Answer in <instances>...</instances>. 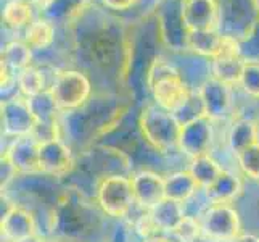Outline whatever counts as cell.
<instances>
[{"mask_svg":"<svg viewBox=\"0 0 259 242\" xmlns=\"http://www.w3.org/2000/svg\"><path fill=\"white\" fill-rule=\"evenodd\" d=\"M166 183V199H171L176 202H187L196 194L200 189V184L192 176V173L187 171H176L171 173L167 178H164Z\"/></svg>","mask_w":259,"mask_h":242,"instance_id":"obj_23","label":"cell"},{"mask_svg":"<svg viewBox=\"0 0 259 242\" xmlns=\"http://www.w3.org/2000/svg\"><path fill=\"white\" fill-rule=\"evenodd\" d=\"M242 192V181L234 173L224 169L222 175L209 187L204 189L206 199L211 203H229Z\"/></svg>","mask_w":259,"mask_h":242,"instance_id":"obj_21","label":"cell"},{"mask_svg":"<svg viewBox=\"0 0 259 242\" xmlns=\"http://www.w3.org/2000/svg\"><path fill=\"white\" fill-rule=\"evenodd\" d=\"M181 12L189 31H219V0H181Z\"/></svg>","mask_w":259,"mask_h":242,"instance_id":"obj_11","label":"cell"},{"mask_svg":"<svg viewBox=\"0 0 259 242\" xmlns=\"http://www.w3.org/2000/svg\"><path fill=\"white\" fill-rule=\"evenodd\" d=\"M219 32L240 42L246 41L259 24V10L254 0H219Z\"/></svg>","mask_w":259,"mask_h":242,"instance_id":"obj_4","label":"cell"},{"mask_svg":"<svg viewBox=\"0 0 259 242\" xmlns=\"http://www.w3.org/2000/svg\"><path fill=\"white\" fill-rule=\"evenodd\" d=\"M4 242H10V240H4Z\"/></svg>","mask_w":259,"mask_h":242,"instance_id":"obj_40","label":"cell"},{"mask_svg":"<svg viewBox=\"0 0 259 242\" xmlns=\"http://www.w3.org/2000/svg\"><path fill=\"white\" fill-rule=\"evenodd\" d=\"M23 2H26V4H29V5H32V7H42L44 4H46V0H23Z\"/></svg>","mask_w":259,"mask_h":242,"instance_id":"obj_36","label":"cell"},{"mask_svg":"<svg viewBox=\"0 0 259 242\" xmlns=\"http://www.w3.org/2000/svg\"><path fill=\"white\" fill-rule=\"evenodd\" d=\"M238 166L245 176L259 179V142L237 155Z\"/></svg>","mask_w":259,"mask_h":242,"instance_id":"obj_31","label":"cell"},{"mask_svg":"<svg viewBox=\"0 0 259 242\" xmlns=\"http://www.w3.org/2000/svg\"><path fill=\"white\" fill-rule=\"evenodd\" d=\"M145 86L153 102L176 115L182 112L193 97L192 87L179 68L159 53H156L145 71Z\"/></svg>","mask_w":259,"mask_h":242,"instance_id":"obj_1","label":"cell"},{"mask_svg":"<svg viewBox=\"0 0 259 242\" xmlns=\"http://www.w3.org/2000/svg\"><path fill=\"white\" fill-rule=\"evenodd\" d=\"M240 87L249 98L259 100V61H245Z\"/></svg>","mask_w":259,"mask_h":242,"instance_id":"obj_30","label":"cell"},{"mask_svg":"<svg viewBox=\"0 0 259 242\" xmlns=\"http://www.w3.org/2000/svg\"><path fill=\"white\" fill-rule=\"evenodd\" d=\"M34 8L35 7L23 2V0H7L2 12L4 24L13 31L26 29L37 18Z\"/></svg>","mask_w":259,"mask_h":242,"instance_id":"obj_25","label":"cell"},{"mask_svg":"<svg viewBox=\"0 0 259 242\" xmlns=\"http://www.w3.org/2000/svg\"><path fill=\"white\" fill-rule=\"evenodd\" d=\"M2 236L4 240L10 242H26L35 237V218L29 210L20 205H12L2 217Z\"/></svg>","mask_w":259,"mask_h":242,"instance_id":"obj_16","label":"cell"},{"mask_svg":"<svg viewBox=\"0 0 259 242\" xmlns=\"http://www.w3.org/2000/svg\"><path fill=\"white\" fill-rule=\"evenodd\" d=\"M227 142L235 155L259 142V124L251 118H238L232 123Z\"/></svg>","mask_w":259,"mask_h":242,"instance_id":"obj_17","label":"cell"},{"mask_svg":"<svg viewBox=\"0 0 259 242\" xmlns=\"http://www.w3.org/2000/svg\"><path fill=\"white\" fill-rule=\"evenodd\" d=\"M150 212L161 232H172L174 228L185 217L184 203L171 200V199H164L161 203H158L156 207Z\"/></svg>","mask_w":259,"mask_h":242,"instance_id":"obj_26","label":"cell"},{"mask_svg":"<svg viewBox=\"0 0 259 242\" xmlns=\"http://www.w3.org/2000/svg\"><path fill=\"white\" fill-rule=\"evenodd\" d=\"M29 103H31V109H32V113H34V118H35V124L58 123L57 115H58L60 110H58L55 100H53L50 91L29 98Z\"/></svg>","mask_w":259,"mask_h":242,"instance_id":"obj_28","label":"cell"},{"mask_svg":"<svg viewBox=\"0 0 259 242\" xmlns=\"http://www.w3.org/2000/svg\"><path fill=\"white\" fill-rule=\"evenodd\" d=\"M50 94L60 112H76L89 102L92 94L91 79L79 70H57Z\"/></svg>","mask_w":259,"mask_h":242,"instance_id":"obj_3","label":"cell"},{"mask_svg":"<svg viewBox=\"0 0 259 242\" xmlns=\"http://www.w3.org/2000/svg\"><path fill=\"white\" fill-rule=\"evenodd\" d=\"M39 163L42 173L61 178L71 173V169L74 168V157L71 149L58 137L47 142H40Z\"/></svg>","mask_w":259,"mask_h":242,"instance_id":"obj_13","label":"cell"},{"mask_svg":"<svg viewBox=\"0 0 259 242\" xmlns=\"http://www.w3.org/2000/svg\"><path fill=\"white\" fill-rule=\"evenodd\" d=\"M159 42L172 53L189 52V29L184 23L181 0H161L155 12Z\"/></svg>","mask_w":259,"mask_h":242,"instance_id":"obj_5","label":"cell"},{"mask_svg":"<svg viewBox=\"0 0 259 242\" xmlns=\"http://www.w3.org/2000/svg\"><path fill=\"white\" fill-rule=\"evenodd\" d=\"M189 171L196 179V183L200 184V187L206 189V187H209L222 175L224 169H222V166L218 161L208 154V155L192 158Z\"/></svg>","mask_w":259,"mask_h":242,"instance_id":"obj_27","label":"cell"},{"mask_svg":"<svg viewBox=\"0 0 259 242\" xmlns=\"http://www.w3.org/2000/svg\"><path fill=\"white\" fill-rule=\"evenodd\" d=\"M34 50L23 39L8 41L2 49V66L10 70L15 76L32 65Z\"/></svg>","mask_w":259,"mask_h":242,"instance_id":"obj_18","label":"cell"},{"mask_svg":"<svg viewBox=\"0 0 259 242\" xmlns=\"http://www.w3.org/2000/svg\"><path fill=\"white\" fill-rule=\"evenodd\" d=\"M254 2H256V7H257V10H259V0H254Z\"/></svg>","mask_w":259,"mask_h":242,"instance_id":"obj_38","label":"cell"},{"mask_svg":"<svg viewBox=\"0 0 259 242\" xmlns=\"http://www.w3.org/2000/svg\"><path fill=\"white\" fill-rule=\"evenodd\" d=\"M132 189L136 205L142 210H153L158 203L166 199L164 178L153 171H139L132 178Z\"/></svg>","mask_w":259,"mask_h":242,"instance_id":"obj_15","label":"cell"},{"mask_svg":"<svg viewBox=\"0 0 259 242\" xmlns=\"http://www.w3.org/2000/svg\"><path fill=\"white\" fill-rule=\"evenodd\" d=\"M245 58L242 55H218L211 60V76L229 86H238L243 75Z\"/></svg>","mask_w":259,"mask_h":242,"instance_id":"obj_20","label":"cell"},{"mask_svg":"<svg viewBox=\"0 0 259 242\" xmlns=\"http://www.w3.org/2000/svg\"><path fill=\"white\" fill-rule=\"evenodd\" d=\"M97 203L105 215L111 218L127 217L136 205L132 189V179L124 175L102 178L97 187Z\"/></svg>","mask_w":259,"mask_h":242,"instance_id":"obj_6","label":"cell"},{"mask_svg":"<svg viewBox=\"0 0 259 242\" xmlns=\"http://www.w3.org/2000/svg\"><path fill=\"white\" fill-rule=\"evenodd\" d=\"M134 226H136V231L140 237L144 239H148V237H153V236H158L159 232V228L156 225V221L151 217V212L150 210H144V213L140 215V217L136 220L134 223Z\"/></svg>","mask_w":259,"mask_h":242,"instance_id":"obj_32","label":"cell"},{"mask_svg":"<svg viewBox=\"0 0 259 242\" xmlns=\"http://www.w3.org/2000/svg\"><path fill=\"white\" fill-rule=\"evenodd\" d=\"M198 95L201 98L204 115L209 116L212 121L224 120L232 112V105H234L232 86L216 78L209 76L206 81H203L198 87Z\"/></svg>","mask_w":259,"mask_h":242,"instance_id":"obj_10","label":"cell"},{"mask_svg":"<svg viewBox=\"0 0 259 242\" xmlns=\"http://www.w3.org/2000/svg\"><path fill=\"white\" fill-rule=\"evenodd\" d=\"M91 7L92 0H46V4L39 8V18H44L57 28L69 29Z\"/></svg>","mask_w":259,"mask_h":242,"instance_id":"obj_12","label":"cell"},{"mask_svg":"<svg viewBox=\"0 0 259 242\" xmlns=\"http://www.w3.org/2000/svg\"><path fill=\"white\" fill-rule=\"evenodd\" d=\"M35 118L31 109L29 98L13 95L2 102V129L7 137L32 136Z\"/></svg>","mask_w":259,"mask_h":242,"instance_id":"obj_9","label":"cell"},{"mask_svg":"<svg viewBox=\"0 0 259 242\" xmlns=\"http://www.w3.org/2000/svg\"><path fill=\"white\" fill-rule=\"evenodd\" d=\"M26 242H44V240H39L37 237H32V239H29V240H26Z\"/></svg>","mask_w":259,"mask_h":242,"instance_id":"obj_37","label":"cell"},{"mask_svg":"<svg viewBox=\"0 0 259 242\" xmlns=\"http://www.w3.org/2000/svg\"><path fill=\"white\" fill-rule=\"evenodd\" d=\"M222 44V34L219 31H190L189 32V52L196 57L212 60L218 57Z\"/></svg>","mask_w":259,"mask_h":242,"instance_id":"obj_24","label":"cell"},{"mask_svg":"<svg viewBox=\"0 0 259 242\" xmlns=\"http://www.w3.org/2000/svg\"><path fill=\"white\" fill-rule=\"evenodd\" d=\"M39 147L40 142L34 136L18 137L12 141V144L4 152V157L10 161L16 173H42L39 163Z\"/></svg>","mask_w":259,"mask_h":242,"instance_id":"obj_14","label":"cell"},{"mask_svg":"<svg viewBox=\"0 0 259 242\" xmlns=\"http://www.w3.org/2000/svg\"><path fill=\"white\" fill-rule=\"evenodd\" d=\"M214 142V121L206 115L182 123L179 136V150L187 157L196 158L208 155Z\"/></svg>","mask_w":259,"mask_h":242,"instance_id":"obj_8","label":"cell"},{"mask_svg":"<svg viewBox=\"0 0 259 242\" xmlns=\"http://www.w3.org/2000/svg\"><path fill=\"white\" fill-rule=\"evenodd\" d=\"M137 123L142 137L153 149L159 152L179 149L182 123L179 121L176 113L163 109L151 100L140 109Z\"/></svg>","mask_w":259,"mask_h":242,"instance_id":"obj_2","label":"cell"},{"mask_svg":"<svg viewBox=\"0 0 259 242\" xmlns=\"http://www.w3.org/2000/svg\"><path fill=\"white\" fill-rule=\"evenodd\" d=\"M57 26H53L44 18H35V20L24 29L23 41L34 52H46L49 50L53 44H55L57 38Z\"/></svg>","mask_w":259,"mask_h":242,"instance_id":"obj_19","label":"cell"},{"mask_svg":"<svg viewBox=\"0 0 259 242\" xmlns=\"http://www.w3.org/2000/svg\"><path fill=\"white\" fill-rule=\"evenodd\" d=\"M16 86L20 94L26 98H32L35 95H40L44 92L50 91L52 83L47 81L46 70L42 66L31 65L29 68L23 70L16 76Z\"/></svg>","mask_w":259,"mask_h":242,"instance_id":"obj_22","label":"cell"},{"mask_svg":"<svg viewBox=\"0 0 259 242\" xmlns=\"http://www.w3.org/2000/svg\"><path fill=\"white\" fill-rule=\"evenodd\" d=\"M47 242H55V240H47Z\"/></svg>","mask_w":259,"mask_h":242,"instance_id":"obj_39","label":"cell"},{"mask_svg":"<svg viewBox=\"0 0 259 242\" xmlns=\"http://www.w3.org/2000/svg\"><path fill=\"white\" fill-rule=\"evenodd\" d=\"M203 228H201V221H198L195 217H185L181 220V223L174 228L171 232L172 237L179 242H196L198 237L201 236Z\"/></svg>","mask_w":259,"mask_h":242,"instance_id":"obj_29","label":"cell"},{"mask_svg":"<svg viewBox=\"0 0 259 242\" xmlns=\"http://www.w3.org/2000/svg\"><path fill=\"white\" fill-rule=\"evenodd\" d=\"M232 242H259V237H256L253 234H240Z\"/></svg>","mask_w":259,"mask_h":242,"instance_id":"obj_34","label":"cell"},{"mask_svg":"<svg viewBox=\"0 0 259 242\" xmlns=\"http://www.w3.org/2000/svg\"><path fill=\"white\" fill-rule=\"evenodd\" d=\"M203 232L209 239L219 242H232L240 236V217L229 203H211L201 215Z\"/></svg>","mask_w":259,"mask_h":242,"instance_id":"obj_7","label":"cell"},{"mask_svg":"<svg viewBox=\"0 0 259 242\" xmlns=\"http://www.w3.org/2000/svg\"><path fill=\"white\" fill-rule=\"evenodd\" d=\"M144 242H169L167 237L158 234V236H153V237H148V239H144Z\"/></svg>","mask_w":259,"mask_h":242,"instance_id":"obj_35","label":"cell"},{"mask_svg":"<svg viewBox=\"0 0 259 242\" xmlns=\"http://www.w3.org/2000/svg\"><path fill=\"white\" fill-rule=\"evenodd\" d=\"M103 8L111 13H126L137 7L139 0H100Z\"/></svg>","mask_w":259,"mask_h":242,"instance_id":"obj_33","label":"cell"}]
</instances>
